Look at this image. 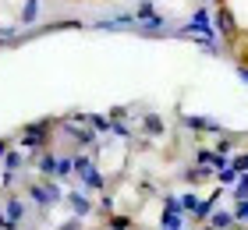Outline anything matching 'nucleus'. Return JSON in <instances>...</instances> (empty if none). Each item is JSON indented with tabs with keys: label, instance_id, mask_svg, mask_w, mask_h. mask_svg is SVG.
I'll return each mask as SVG.
<instances>
[{
	"label": "nucleus",
	"instance_id": "f257e3e1",
	"mask_svg": "<svg viewBox=\"0 0 248 230\" xmlns=\"http://www.w3.org/2000/svg\"><path fill=\"white\" fill-rule=\"evenodd\" d=\"M67 4H75V7H89V4H114V0H67Z\"/></svg>",
	"mask_w": 248,
	"mask_h": 230
}]
</instances>
